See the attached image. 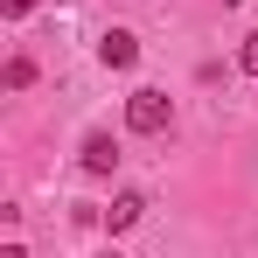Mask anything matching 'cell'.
Listing matches in <instances>:
<instances>
[{"label": "cell", "instance_id": "5b68a950", "mask_svg": "<svg viewBox=\"0 0 258 258\" xmlns=\"http://www.w3.org/2000/svg\"><path fill=\"white\" fill-rule=\"evenodd\" d=\"M28 84H35V63L14 56V63H7V91H28Z\"/></svg>", "mask_w": 258, "mask_h": 258}, {"label": "cell", "instance_id": "7a4b0ae2", "mask_svg": "<svg viewBox=\"0 0 258 258\" xmlns=\"http://www.w3.org/2000/svg\"><path fill=\"white\" fill-rule=\"evenodd\" d=\"M98 63H105V70H133V63H140V35L105 28V35H98Z\"/></svg>", "mask_w": 258, "mask_h": 258}, {"label": "cell", "instance_id": "9c48e42d", "mask_svg": "<svg viewBox=\"0 0 258 258\" xmlns=\"http://www.w3.org/2000/svg\"><path fill=\"white\" fill-rule=\"evenodd\" d=\"M230 7H237V0H230Z\"/></svg>", "mask_w": 258, "mask_h": 258}, {"label": "cell", "instance_id": "52a82bcc", "mask_svg": "<svg viewBox=\"0 0 258 258\" xmlns=\"http://www.w3.org/2000/svg\"><path fill=\"white\" fill-rule=\"evenodd\" d=\"M7 7V21H21V14H35V0H0Z\"/></svg>", "mask_w": 258, "mask_h": 258}, {"label": "cell", "instance_id": "3957f363", "mask_svg": "<svg viewBox=\"0 0 258 258\" xmlns=\"http://www.w3.org/2000/svg\"><path fill=\"white\" fill-rule=\"evenodd\" d=\"M77 161H84V174H112L119 168V140L112 133H84V154Z\"/></svg>", "mask_w": 258, "mask_h": 258}, {"label": "cell", "instance_id": "8992f818", "mask_svg": "<svg viewBox=\"0 0 258 258\" xmlns=\"http://www.w3.org/2000/svg\"><path fill=\"white\" fill-rule=\"evenodd\" d=\"M237 63H244V70L258 77V35H244V49H237Z\"/></svg>", "mask_w": 258, "mask_h": 258}, {"label": "cell", "instance_id": "6da1fadb", "mask_svg": "<svg viewBox=\"0 0 258 258\" xmlns=\"http://www.w3.org/2000/svg\"><path fill=\"white\" fill-rule=\"evenodd\" d=\"M126 126H133V133H168V126H174V98L154 91V84H140V91L126 98Z\"/></svg>", "mask_w": 258, "mask_h": 258}, {"label": "cell", "instance_id": "277c9868", "mask_svg": "<svg viewBox=\"0 0 258 258\" xmlns=\"http://www.w3.org/2000/svg\"><path fill=\"white\" fill-rule=\"evenodd\" d=\"M140 216H147V196H140V188H126V196H112V210H105V223H112V230H133Z\"/></svg>", "mask_w": 258, "mask_h": 258}, {"label": "cell", "instance_id": "ba28073f", "mask_svg": "<svg viewBox=\"0 0 258 258\" xmlns=\"http://www.w3.org/2000/svg\"><path fill=\"white\" fill-rule=\"evenodd\" d=\"M0 258H28V251H21V244H7V251H0Z\"/></svg>", "mask_w": 258, "mask_h": 258}]
</instances>
